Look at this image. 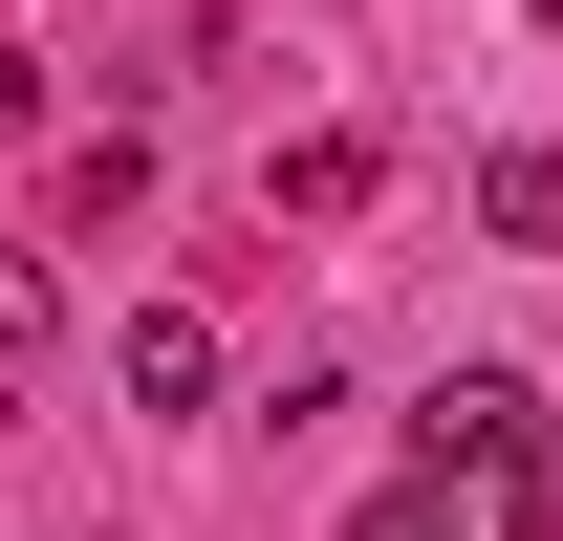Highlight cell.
<instances>
[{"mask_svg": "<svg viewBox=\"0 0 563 541\" xmlns=\"http://www.w3.org/2000/svg\"><path fill=\"white\" fill-rule=\"evenodd\" d=\"M109 368H131V411H217V325H196V303H131Z\"/></svg>", "mask_w": 563, "mask_h": 541, "instance_id": "cell-1", "label": "cell"}, {"mask_svg": "<svg viewBox=\"0 0 563 541\" xmlns=\"http://www.w3.org/2000/svg\"><path fill=\"white\" fill-rule=\"evenodd\" d=\"M520 411H542V390H520V368H455V390L412 411V455H455V476H498V455H520Z\"/></svg>", "mask_w": 563, "mask_h": 541, "instance_id": "cell-2", "label": "cell"}, {"mask_svg": "<svg viewBox=\"0 0 563 541\" xmlns=\"http://www.w3.org/2000/svg\"><path fill=\"white\" fill-rule=\"evenodd\" d=\"M44 346H66V281H44V239H0V390H22Z\"/></svg>", "mask_w": 563, "mask_h": 541, "instance_id": "cell-3", "label": "cell"}, {"mask_svg": "<svg viewBox=\"0 0 563 541\" xmlns=\"http://www.w3.org/2000/svg\"><path fill=\"white\" fill-rule=\"evenodd\" d=\"M477 217L520 239V261H563V152H498V174H477Z\"/></svg>", "mask_w": 563, "mask_h": 541, "instance_id": "cell-4", "label": "cell"}, {"mask_svg": "<svg viewBox=\"0 0 563 541\" xmlns=\"http://www.w3.org/2000/svg\"><path fill=\"white\" fill-rule=\"evenodd\" d=\"M477 498H498V541H542V520H563V411H520V455H498Z\"/></svg>", "mask_w": 563, "mask_h": 541, "instance_id": "cell-5", "label": "cell"}, {"mask_svg": "<svg viewBox=\"0 0 563 541\" xmlns=\"http://www.w3.org/2000/svg\"><path fill=\"white\" fill-rule=\"evenodd\" d=\"M455 498H477V476H455V455H412V476H390V498H368L347 541H477V520H455Z\"/></svg>", "mask_w": 563, "mask_h": 541, "instance_id": "cell-6", "label": "cell"}, {"mask_svg": "<svg viewBox=\"0 0 563 541\" xmlns=\"http://www.w3.org/2000/svg\"><path fill=\"white\" fill-rule=\"evenodd\" d=\"M282 217H368V131H303V152H282Z\"/></svg>", "mask_w": 563, "mask_h": 541, "instance_id": "cell-7", "label": "cell"}, {"mask_svg": "<svg viewBox=\"0 0 563 541\" xmlns=\"http://www.w3.org/2000/svg\"><path fill=\"white\" fill-rule=\"evenodd\" d=\"M0 131H44V66H22V44H0Z\"/></svg>", "mask_w": 563, "mask_h": 541, "instance_id": "cell-8", "label": "cell"}, {"mask_svg": "<svg viewBox=\"0 0 563 541\" xmlns=\"http://www.w3.org/2000/svg\"><path fill=\"white\" fill-rule=\"evenodd\" d=\"M520 22H542V44H563V0H520Z\"/></svg>", "mask_w": 563, "mask_h": 541, "instance_id": "cell-9", "label": "cell"}]
</instances>
